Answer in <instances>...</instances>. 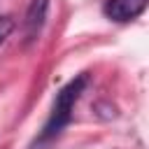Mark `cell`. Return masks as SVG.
I'll use <instances>...</instances> for the list:
<instances>
[{"mask_svg": "<svg viewBox=\"0 0 149 149\" xmlns=\"http://www.w3.org/2000/svg\"><path fill=\"white\" fill-rule=\"evenodd\" d=\"M86 84H88V74L81 72V74H77L74 79H70V81L56 93L51 114H49V119H47V123H44V128H42V133H40V137H37L40 144H42V142H49L51 137H56V135L70 123V119H72V107H74V102L79 100V95L84 93Z\"/></svg>", "mask_w": 149, "mask_h": 149, "instance_id": "obj_1", "label": "cell"}, {"mask_svg": "<svg viewBox=\"0 0 149 149\" xmlns=\"http://www.w3.org/2000/svg\"><path fill=\"white\" fill-rule=\"evenodd\" d=\"M144 7H147V0H105L102 12L107 19L123 23V21L140 16L144 12Z\"/></svg>", "mask_w": 149, "mask_h": 149, "instance_id": "obj_2", "label": "cell"}, {"mask_svg": "<svg viewBox=\"0 0 149 149\" xmlns=\"http://www.w3.org/2000/svg\"><path fill=\"white\" fill-rule=\"evenodd\" d=\"M47 12H49V0H30L28 9H26V19H23V30H26V40H35L47 21Z\"/></svg>", "mask_w": 149, "mask_h": 149, "instance_id": "obj_3", "label": "cell"}, {"mask_svg": "<svg viewBox=\"0 0 149 149\" xmlns=\"http://www.w3.org/2000/svg\"><path fill=\"white\" fill-rule=\"evenodd\" d=\"M14 28H16V23H14V19L9 16V14H0V44L14 33Z\"/></svg>", "mask_w": 149, "mask_h": 149, "instance_id": "obj_4", "label": "cell"}]
</instances>
